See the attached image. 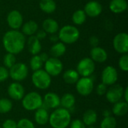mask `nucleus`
<instances>
[{
	"mask_svg": "<svg viewBox=\"0 0 128 128\" xmlns=\"http://www.w3.org/2000/svg\"><path fill=\"white\" fill-rule=\"evenodd\" d=\"M36 38L38 39V40H41V39H44L46 37V33L43 30H38L37 32H36Z\"/></svg>",
	"mask_w": 128,
	"mask_h": 128,
	"instance_id": "41",
	"label": "nucleus"
},
{
	"mask_svg": "<svg viewBox=\"0 0 128 128\" xmlns=\"http://www.w3.org/2000/svg\"><path fill=\"white\" fill-rule=\"evenodd\" d=\"M3 62H4V67L6 68H9L10 69L16 63V57H15V55H14L12 53L8 52L4 56Z\"/></svg>",
	"mask_w": 128,
	"mask_h": 128,
	"instance_id": "33",
	"label": "nucleus"
},
{
	"mask_svg": "<svg viewBox=\"0 0 128 128\" xmlns=\"http://www.w3.org/2000/svg\"><path fill=\"white\" fill-rule=\"evenodd\" d=\"M124 90V88L118 84H114L111 86L110 88L107 89L106 93V100L113 104L120 101L123 98Z\"/></svg>",
	"mask_w": 128,
	"mask_h": 128,
	"instance_id": "12",
	"label": "nucleus"
},
{
	"mask_svg": "<svg viewBox=\"0 0 128 128\" xmlns=\"http://www.w3.org/2000/svg\"><path fill=\"white\" fill-rule=\"evenodd\" d=\"M117 126L116 119L112 116L104 117L100 122V128H116Z\"/></svg>",
	"mask_w": 128,
	"mask_h": 128,
	"instance_id": "32",
	"label": "nucleus"
},
{
	"mask_svg": "<svg viewBox=\"0 0 128 128\" xmlns=\"http://www.w3.org/2000/svg\"><path fill=\"white\" fill-rule=\"evenodd\" d=\"M89 43L91 44L92 46L95 47V46H98V44H99V39L96 37V36H92L89 39Z\"/></svg>",
	"mask_w": 128,
	"mask_h": 128,
	"instance_id": "40",
	"label": "nucleus"
},
{
	"mask_svg": "<svg viewBox=\"0 0 128 128\" xmlns=\"http://www.w3.org/2000/svg\"><path fill=\"white\" fill-rule=\"evenodd\" d=\"M118 66L121 70L123 71H128V55L123 54L122 56L119 58L118 61Z\"/></svg>",
	"mask_w": 128,
	"mask_h": 128,
	"instance_id": "35",
	"label": "nucleus"
},
{
	"mask_svg": "<svg viewBox=\"0 0 128 128\" xmlns=\"http://www.w3.org/2000/svg\"><path fill=\"white\" fill-rule=\"evenodd\" d=\"M76 103V98L74 94L70 93L64 94L60 98V105L62 106V108L66 110L71 109Z\"/></svg>",
	"mask_w": 128,
	"mask_h": 128,
	"instance_id": "27",
	"label": "nucleus"
},
{
	"mask_svg": "<svg viewBox=\"0 0 128 128\" xmlns=\"http://www.w3.org/2000/svg\"><path fill=\"white\" fill-rule=\"evenodd\" d=\"M32 81L33 85L38 89L44 90L48 88L52 82L51 76L42 69L34 71L32 76Z\"/></svg>",
	"mask_w": 128,
	"mask_h": 128,
	"instance_id": "5",
	"label": "nucleus"
},
{
	"mask_svg": "<svg viewBox=\"0 0 128 128\" xmlns=\"http://www.w3.org/2000/svg\"><path fill=\"white\" fill-rule=\"evenodd\" d=\"M43 104L48 109H56L60 106V98L54 92H49L44 95Z\"/></svg>",
	"mask_w": 128,
	"mask_h": 128,
	"instance_id": "16",
	"label": "nucleus"
},
{
	"mask_svg": "<svg viewBox=\"0 0 128 128\" xmlns=\"http://www.w3.org/2000/svg\"><path fill=\"white\" fill-rule=\"evenodd\" d=\"M71 122V116L68 110L58 108L54 110L49 118L52 128H67Z\"/></svg>",
	"mask_w": 128,
	"mask_h": 128,
	"instance_id": "2",
	"label": "nucleus"
},
{
	"mask_svg": "<svg viewBox=\"0 0 128 128\" xmlns=\"http://www.w3.org/2000/svg\"><path fill=\"white\" fill-rule=\"evenodd\" d=\"M45 71L50 76H57L62 72L63 64L60 59L57 58L50 57L44 64Z\"/></svg>",
	"mask_w": 128,
	"mask_h": 128,
	"instance_id": "8",
	"label": "nucleus"
},
{
	"mask_svg": "<svg viewBox=\"0 0 128 128\" xmlns=\"http://www.w3.org/2000/svg\"><path fill=\"white\" fill-rule=\"evenodd\" d=\"M13 108L12 102L7 98H0V113L4 114L9 112Z\"/></svg>",
	"mask_w": 128,
	"mask_h": 128,
	"instance_id": "30",
	"label": "nucleus"
},
{
	"mask_svg": "<svg viewBox=\"0 0 128 128\" xmlns=\"http://www.w3.org/2000/svg\"><path fill=\"white\" fill-rule=\"evenodd\" d=\"M0 128H2V127H0Z\"/></svg>",
	"mask_w": 128,
	"mask_h": 128,
	"instance_id": "47",
	"label": "nucleus"
},
{
	"mask_svg": "<svg viewBox=\"0 0 128 128\" xmlns=\"http://www.w3.org/2000/svg\"><path fill=\"white\" fill-rule=\"evenodd\" d=\"M88 128H95L94 127H92V126H88Z\"/></svg>",
	"mask_w": 128,
	"mask_h": 128,
	"instance_id": "46",
	"label": "nucleus"
},
{
	"mask_svg": "<svg viewBox=\"0 0 128 128\" xmlns=\"http://www.w3.org/2000/svg\"><path fill=\"white\" fill-rule=\"evenodd\" d=\"M39 56H40V58H41V60H42V62H43L44 63H45V62L48 60V58H50L49 56H48V54L46 53V52L41 53L40 55H39Z\"/></svg>",
	"mask_w": 128,
	"mask_h": 128,
	"instance_id": "42",
	"label": "nucleus"
},
{
	"mask_svg": "<svg viewBox=\"0 0 128 128\" xmlns=\"http://www.w3.org/2000/svg\"><path fill=\"white\" fill-rule=\"evenodd\" d=\"M128 8L126 0H112L110 3V9L114 14H121Z\"/></svg>",
	"mask_w": 128,
	"mask_h": 128,
	"instance_id": "19",
	"label": "nucleus"
},
{
	"mask_svg": "<svg viewBox=\"0 0 128 128\" xmlns=\"http://www.w3.org/2000/svg\"><path fill=\"white\" fill-rule=\"evenodd\" d=\"M2 128H16V122L13 119H7L2 124Z\"/></svg>",
	"mask_w": 128,
	"mask_h": 128,
	"instance_id": "39",
	"label": "nucleus"
},
{
	"mask_svg": "<svg viewBox=\"0 0 128 128\" xmlns=\"http://www.w3.org/2000/svg\"><path fill=\"white\" fill-rule=\"evenodd\" d=\"M27 46L29 52L33 56L38 55L41 50V44L40 40H38L35 35H32L29 37L27 41Z\"/></svg>",
	"mask_w": 128,
	"mask_h": 128,
	"instance_id": "18",
	"label": "nucleus"
},
{
	"mask_svg": "<svg viewBox=\"0 0 128 128\" xmlns=\"http://www.w3.org/2000/svg\"><path fill=\"white\" fill-rule=\"evenodd\" d=\"M98 115L97 112L93 110H86L82 116V122L86 126H92L97 122Z\"/></svg>",
	"mask_w": 128,
	"mask_h": 128,
	"instance_id": "25",
	"label": "nucleus"
},
{
	"mask_svg": "<svg viewBox=\"0 0 128 128\" xmlns=\"http://www.w3.org/2000/svg\"><path fill=\"white\" fill-rule=\"evenodd\" d=\"M95 70L94 62L91 58H84L81 59L76 66V71L82 77H89L93 74Z\"/></svg>",
	"mask_w": 128,
	"mask_h": 128,
	"instance_id": "7",
	"label": "nucleus"
},
{
	"mask_svg": "<svg viewBox=\"0 0 128 128\" xmlns=\"http://www.w3.org/2000/svg\"><path fill=\"white\" fill-rule=\"evenodd\" d=\"M7 22L10 28H11L13 30H17L23 23L22 16L17 10H13L8 14Z\"/></svg>",
	"mask_w": 128,
	"mask_h": 128,
	"instance_id": "13",
	"label": "nucleus"
},
{
	"mask_svg": "<svg viewBox=\"0 0 128 128\" xmlns=\"http://www.w3.org/2000/svg\"><path fill=\"white\" fill-rule=\"evenodd\" d=\"M113 47L116 52L126 54L128 52V35L126 32L118 33L113 39Z\"/></svg>",
	"mask_w": 128,
	"mask_h": 128,
	"instance_id": "10",
	"label": "nucleus"
},
{
	"mask_svg": "<svg viewBox=\"0 0 128 128\" xmlns=\"http://www.w3.org/2000/svg\"><path fill=\"white\" fill-rule=\"evenodd\" d=\"M30 67L31 69L34 71L38 70L40 69H41V68L43 67L44 62H42L41 58H40L39 55H34L33 56L31 59H30Z\"/></svg>",
	"mask_w": 128,
	"mask_h": 128,
	"instance_id": "31",
	"label": "nucleus"
},
{
	"mask_svg": "<svg viewBox=\"0 0 128 128\" xmlns=\"http://www.w3.org/2000/svg\"><path fill=\"white\" fill-rule=\"evenodd\" d=\"M42 27H43V30L47 34H56L58 29H59V26H58V23L57 22L56 20H53V19H46L43 23H42Z\"/></svg>",
	"mask_w": 128,
	"mask_h": 128,
	"instance_id": "20",
	"label": "nucleus"
},
{
	"mask_svg": "<svg viewBox=\"0 0 128 128\" xmlns=\"http://www.w3.org/2000/svg\"><path fill=\"white\" fill-rule=\"evenodd\" d=\"M118 78V71L113 66H106L102 71L101 80L102 83L105 84L106 86H112L116 84Z\"/></svg>",
	"mask_w": 128,
	"mask_h": 128,
	"instance_id": "11",
	"label": "nucleus"
},
{
	"mask_svg": "<svg viewBox=\"0 0 128 128\" xmlns=\"http://www.w3.org/2000/svg\"><path fill=\"white\" fill-rule=\"evenodd\" d=\"M2 44L8 52L16 55L23 50L26 46V37L18 30H10L4 34Z\"/></svg>",
	"mask_w": 128,
	"mask_h": 128,
	"instance_id": "1",
	"label": "nucleus"
},
{
	"mask_svg": "<svg viewBox=\"0 0 128 128\" xmlns=\"http://www.w3.org/2000/svg\"><path fill=\"white\" fill-rule=\"evenodd\" d=\"M50 115L48 111L44 108H39L35 111L34 113V121L37 124L40 125H44L49 122Z\"/></svg>",
	"mask_w": 128,
	"mask_h": 128,
	"instance_id": "21",
	"label": "nucleus"
},
{
	"mask_svg": "<svg viewBox=\"0 0 128 128\" xmlns=\"http://www.w3.org/2000/svg\"><path fill=\"white\" fill-rule=\"evenodd\" d=\"M16 128H35V127L31 120L22 118L16 123Z\"/></svg>",
	"mask_w": 128,
	"mask_h": 128,
	"instance_id": "34",
	"label": "nucleus"
},
{
	"mask_svg": "<svg viewBox=\"0 0 128 128\" xmlns=\"http://www.w3.org/2000/svg\"><path fill=\"white\" fill-rule=\"evenodd\" d=\"M80 79V75L76 70L74 69L67 70L63 74V80L67 84L73 85L76 83L78 80Z\"/></svg>",
	"mask_w": 128,
	"mask_h": 128,
	"instance_id": "26",
	"label": "nucleus"
},
{
	"mask_svg": "<svg viewBox=\"0 0 128 128\" xmlns=\"http://www.w3.org/2000/svg\"><path fill=\"white\" fill-rule=\"evenodd\" d=\"M65 52H66V46L62 42L55 43L52 46L50 50V56L53 58H57L62 56L65 53Z\"/></svg>",
	"mask_w": 128,
	"mask_h": 128,
	"instance_id": "23",
	"label": "nucleus"
},
{
	"mask_svg": "<svg viewBox=\"0 0 128 128\" xmlns=\"http://www.w3.org/2000/svg\"><path fill=\"white\" fill-rule=\"evenodd\" d=\"M111 115H112V112H111V111H110V110H104V112H103V116H104V117L112 116Z\"/></svg>",
	"mask_w": 128,
	"mask_h": 128,
	"instance_id": "45",
	"label": "nucleus"
},
{
	"mask_svg": "<svg viewBox=\"0 0 128 128\" xmlns=\"http://www.w3.org/2000/svg\"><path fill=\"white\" fill-rule=\"evenodd\" d=\"M70 128H86L85 124L80 119H75L70 122Z\"/></svg>",
	"mask_w": 128,
	"mask_h": 128,
	"instance_id": "37",
	"label": "nucleus"
},
{
	"mask_svg": "<svg viewBox=\"0 0 128 128\" xmlns=\"http://www.w3.org/2000/svg\"><path fill=\"white\" fill-rule=\"evenodd\" d=\"M102 5L97 1H90L88 2L84 8V12L86 16L90 17H96L99 16L102 12Z\"/></svg>",
	"mask_w": 128,
	"mask_h": 128,
	"instance_id": "15",
	"label": "nucleus"
},
{
	"mask_svg": "<svg viewBox=\"0 0 128 128\" xmlns=\"http://www.w3.org/2000/svg\"><path fill=\"white\" fill-rule=\"evenodd\" d=\"M76 89L82 96L89 95L94 89V81L92 78L82 77L76 83Z\"/></svg>",
	"mask_w": 128,
	"mask_h": 128,
	"instance_id": "9",
	"label": "nucleus"
},
{
	"mask_svg": "<svg viewBox=\"0 0 128 128\" xmlns=\"http://www.w3.org/2000/svg\"><path fill=\"white\" fill-rule=\"evenodd\" d=\"M106 91H107V86L102 82L98 84L96 88V92L100 96H103V95L106 94Z\"/></svg>",
	"mask_w": 128,
	"mask_h": 128,
	"instance_id": "38",
	"label": "nucleus"
},
{
	"mask_svg": "<svg viewBox=\"0 0 128 128\" xmlns=\"http://www.w3.org/2000/svg\"><path fill=\"white\" fill-rule=\"evenodd\" d=\"M39 6L41 10L46 14H52L56 9V3L54 0H40Z\"/></svg>",
	"mask_w": 128,
	"mask_h": 128,
	"instance_id": "28",
	"label": "nucleus"
},
{
	"mask_svg": "<svg viewBox=\"0 0 128 128\" xmlns=\"http://www.w3.org/2000/svg\"><path fill=\"white\" fill-rule=\"evenodd\" d=\"M38 30V23L35 21L29 20L23 24L22 28V33L24 35L32 36V35H34L37 32Z\"/></svg>",
	"mask_w": 128,
	"mask_h": 128,
	"instance_id": "24",
	"label": "nucleus"
},
{
	"mask_svg": "<svg viewBox=\"0 0 128 128\" xmlns=\"http://www.w3.org/2000/svg\"><path fill=\"white\" fill-rule=\"evenodd\" d=\"M50 40L52 41V42H54V43H56L58 40H59V38H58V36H56L55 34H52L51 36H50Z\"/></svg>",
	"mask_w": 128,
	"mask_h": 128,
	"instance_id": "43",
	"label": "nucleus"
},
{
	"mask_svg": "<svg viewBox=\"0 0 128 128\" xmlns=\"http://www.w3.org/2000/svg\"><path fill=\"white\" fill-rule=\"evenodd\" d=\"M22 105L26 110L34 111L40 108L43 105V98L36 92H31L24 95L22 99Z\"/></svg>",
	"mask_w": 128,
	"mask_h": 128,
	"instance_id": "3",
	"label": "nucleus"
},
{
	"mask_svg": "<svg viewBox=\"0 0 128 128\" xmlns=\"http://www.w3.org/2000/svg\"><path fill=\"white\" fill-rule=\"evenodd\" d=\"M8 94L11 99L14 100H20L25 95V89L20 82H14L8 86Z\"/></svg>",
	"mask_w": 128,
	"mask_h": 128,
	"instance_id": "14",
	"label": "nucleus"
},
{
	"mask_svg": "<svg viewBox=\"0 0 128 128\" xmlns=\"http://www.w3.org/2000/svg\"><path fill=\"white\" fill-rule=\"evenodd\" d=\"M9 77V71L8 68L0 66V82H4Z\"/></svg>",
	"mask_w": 128,
	"mask_h": 128,
	"instance_id": "36",
	"label": "nucleus"
},
{
	"mask_svg": "<svg viewBox=\"0 0 128 128\" xmlns=\"http://www.w3.org/2000/svg\"><path fill=\"white\" fill-rule=\"evenodd\" d=\"M90 56L93 62L103 63L106 61L108 58V54L106 51L100 46L93 47L90 51Z\"/></svg>",
	"mask_w": 128,
	"mask_h": 128,
	"instance_id": "17",
	"label": "nucleus"
},
{
	"mask_svg": "<svg viewBox=\"0 0 128 128\" xmlns=\"http://www.w3.org/2000/svg\"><path fill=\"white\" fill-rule=\"evenodd\" d=\"M112 113L118 117H122L125 116L128 112V104L125 101H118L114 104L112 107Z\"/></svg>",
	"mask_w": 128,
	"mask_h": 128,
	"instance_id": "22",
	"label": "nucleus"
},
{
	"mask_svg": "<svg viewBox=\"0 0 128 128\" xmlns=\"http://www.w3.org/2000/svg\"><path fill=\"white\" fill-rule=\"evenodd\" d=\"M86 20V14L83 10H76L72 16V21L76 25H82Z\"/></svg>",
	"mask_w": 128,
	"mask_h": 128,
	"instance_id": "29",
	"label": "nucleus"
},
{
	"mask_svg": "<svg viewBox=\"0 0 128 128\" xmlns=\"http://www.w3.org/2000/svg\"><path fill=\"white\" fill-rule=\"evenodd\" d=\"M28 69L26 64L22 62L15 63L9 69V76L15 82L23 81L28 76Z\"/></svg>",
	"mask_w": 128,
	"mask_h": 128,
	"instance_id": "6",
	"label": "nucleus"
},
{
	"mask_svg": "<svg viewBox=\"0 0 128 128\" xmlns=\"http://www.w3.org/2000/svg\"><path fill=\"white\" fill-rule=\"evenodd\" d=\"M128 88L126 87L125 89L124 90V94H123V98H124V101L125 102H128Z\"/></svg>",
	"mask_w": 128,
	"mask_h": 128,
	"instance_id": "44",
	"label": "nucleus"
},
{
	"mask_svg": "<svg viewBox=\"0 0 128 128\" xmlns=\"http://www.w3.org/2000/svg\"><path fill=\"white\" fill-rule=\"evenodd\" d=\"M58 38L63 44H71L75 43L80 38V31L74 26H63L58 32Z\"/></svg>",
	"mask_w": 128,
	"mask_h": 128,
	"instance_id": "4",
	"label": "nucleus"
}]
</instances>
